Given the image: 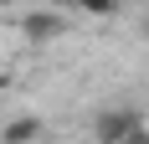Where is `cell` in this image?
Wrapping results in <instances>:
<instances>
[{
  "label": "cell",
  "instance_id": "1",
  "mask_svg": "<svg viewBox=\"0 0 149 144\" xmlns=\"http://www.w3.org/2000/svg\"><path fill=\"white\" fill-rule=\"evenodd\" d=\"M139 124H144V113L118 103V108H103V113L93 118V139H98V144H123L129 129H139Z\"/></svg>",
  "mask_w": 149,
  "mask_h": 144
},
{
  "label": "cell",
  "instance_id": "2",
  "mask_svg": "<svg viewBox=\"0 0 149 144\" xmlns=\"http://www.w3.org/2000/svg\"><path fill=\"white\" fill-rule=\"evenodd\" d=\"M21 31H26V41H57L67 31V21H62V10H31L21 21Z\"/></svg>",
  "mask_w": 149,
  "mask_h": 144
},
{
  "label": "cell",
  "instance_id": "3",
  "mask_svg": "<svg viewBox=\"0 0 149 144\" xmlns=\"http://www.w3.org/2000/svg\"><path fill=\"white\" fill-rule=\"evenodd\" d=\"M41 118H31V113H21V118H10L5 129H0V144H36L41 139Z\"/></svg>",
  "mask_w": 149,
  "mask_h": 144
},
{
  "label": "cell",
  "instance_id": "4",
  "mask_svg": "<svg viewBox=\"0 0 149 144\" xmlns=\"http://www.w3.org/2000/svg\"><path fill=\"white\" fill-rule=\"evenodd\" d=\"M77 10H82V15H98V21H103V15H113V10H118V0H77Z\"/></svg>",
  "mask_w": 149,
  "mask_h": 144
},
{
  "label": "cell",
  "instance_id": "5",
  "mask_svg": "<svg viewBox=\"0 0 149 144\" xmlns=\"http://www.w3.org/2000/svg\"><path fill=\"white\" fill-rule=\"evenodd\" d=\"M123 144H149V118L139 124V129H129V139H123Z\"/></svg>",
  "mask_w": 149,
  "mask_h": 144
},
{
  "label": "cell",
  "instance_id": "6",
  "mask_svg": "<svg viewBox=\"0 0 149 144\" xmlns=\"http://www.w3.org/2000/svg\"><path fill=\"white\" fill-rule=\"evenodd\" d=\"M52 5H57V10H62V5H77V0H52Z\"/></svg>",
  "mask_w": 149,
  "mask_h": 144
},
{
  "label": "cell",
  "instance_id": "7",
  "mask_svg": "<svg viewBox=\"0 0 149 144\" xmlns=\"http://www.w3.org/2000/svg\"><path fill=\"white\" fill-rule=\"evenodd\" d=\"M0 5H5V10H10V5H21V0H0Z\"/></svg>",
  "mask_w": 149,
  "mask_h": 144
},
{
  "label": "cell",
  "instance_id": "8",
  "mask_svg": "<svg viewBox=\"0 0 149 144\" xmlns=\"http://www.w3.org/2000/svg\"><path fill=\"white\" fill-rule=\"evenodd\" d=\"M144 31H149V10H144Z\"/></svg>",
  "mask_w": 149,
  "mask_h": 144
}]
</instances>
